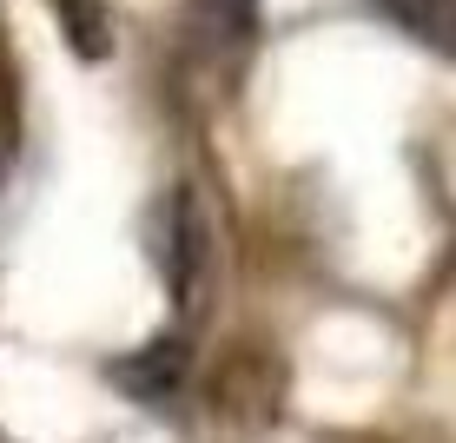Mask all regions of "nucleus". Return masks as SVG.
<instances>
[{"instance_id":"1","label":"nucleus","mask_w":456,"mask_h":443,"mask_svg":"<svg viewBox=\"0 0 456 443\" xmlns=\"http://www.w3.org/2000/svg\"><path fill=\"white\" fill-rule=\"evenodd\" d=\"M179 377H185V344L179 338H159V344H146V351L113 364V384L139 404H166L179 390Z\"/></svg>"},{"instance_id":"2","label":"nucleus","mask_w":456,"mask_h":443,"mask_svg":"<svg viewBox=\"0 0 456 443\" xmlns=\"http://www.w3.org/2000/svg\"><path fill=\"white\" fill-rule=\"evenodd\" d=\"M403 34L430 40V46H450V0H377Z\"/></svg>"},{"instance_id":"3","label":"nucleus","mask_w":456,"mask_h":443,"mask_svg":"<svg viewBox=\"0 0 456 443\" xmlns=\"http://www.w3.org/2000/svg\"><path fill=\"white\" fill-rule=\"evenodd\" d=\"M60 21H67L73 46H80L86 60H106L113 53V27H106V7L100 0H60Z\"/></svg>"},{"instance_id":"4","label":"nucleus","mask_w":456,"mask_h":443,"mask_svg":"<svg viewBox=\"0 0 456 443\" xmlns=\"http://www.w3.org/2000/svg\"><path fill=\"white\" fill-rule=\"evenodd\" d=\"M218 7H225L232 21H251V7H258V0H218Z\"/></svg>"}]
</instances>
